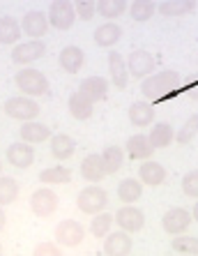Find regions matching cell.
Masks as SVG:
<instances>
[{
	"mask_svg": "<svg viewBox=\"0 0 198 256\" xmlns=\"http://www.w3.org/2000/svg\"><path fill=\"white\" fill-rule=\"evenodd\" d=\"M180 88V74L173 70H164L157 74H148L141 84V92L148 102H164Z\"/></svg>",
	"mask_w": 198,
	"mask_h": 256,
	"instance_id": "6da1fadb",
	"label": "cell"
},
{
	"mask_svg": "<svg viewBox=\"0 0 198 256\" xmlns=\"http://www.w3.org/2000/svg\"><path fill=\"white\" fill-rule=\"evenodd\" d=\"M108 206V192L104 187H99L97 182H88V187L78 192V198H76V208L81 210L83 214H97L106 210Z\"/></svg>",
	"mask_w": 198,
	"mask_h": 256,
	"instance_id": "7a4b0ae2",
	"label": "cell"
},
{
	"mask_svg": "<svg viewBox=\"0 0 198 256\" xmlns=\"http://www.w3.org/2000/svg\"><path fill=\"white\" fill-rule=\"evenodd\" d=\"M14 84L28 97H39V95H46L48 92V78L44 76L39 70H35V67L18 70L16 76H14Z\"/></svg>",
	"mask_w": 198,
	"mask_h": 256,
	"instance_id": "3957f363",
	"label": "cell"
},
{
	"mask_svg": "<svg viewBox=\"0 0 198 256\" xmlns=\"http://www.w3.org/2000/svg\"><path fill=\"white\" fill-rule=\"evenodd\" d=\"M5 116L12 120H18V122H25V120H35L39 116V104L35 100H30L28 95L21 97H9L5 102Z\"/></svg>",
	"mask_w": 198,
	"mask_h": 256,
	"instance_id": "277c9868",
	"label": "cell"
},
{
	"mask_svg": "<svg viewBox=\"0 0 198 256\" xmlns=\"http://www.w3.org/2000/svg\"><path fill=\"white\" fill-rule=\"evenodd\" d=\"M48 24L53 26L55 30H69L76 21V10H74L72 0H53L48 7Z\"/></svg>",
	"mask_w": 198,
	"mask_h": 256,
	"instance_id": "5b68a950",
	"label": "cell"
},
{
	"mask_svg": "<svg viewBox=\"0 0 198 256\" xmlns=\"http://www.w3.org/2000/svg\"><path fill=\"white\" fill-rule=\"evenodd\" d=\"M113 222L122 231L138 233V231H143V226H145V214H143V210L136 208L134 203H122V208L115 212Z\"/></svg>",
	"mask_w": 198,
	"mask_h": 256,
	"instance_id": "8992f818",
	"label": "cell"
},
{
	"mask_svg": "<svg viewBox=\"0 0 198 256\" xmlns=\"http://www.w3.org/2000/svg\"><path fill=\"white\" fill-rule=\"evenodd\" d=\"M46 54V44L42 40H28V42H18L12 48V62L16 65H32L35 60H39Z\"/></svg>",
	"mask_w": 198,
	"mask_h": 256,
	"instance_id": "52a82bcc",
	"label": "cell"
},
{
	"mask_svg": "<svg viewBox=\"0 0 198 256\" xmlns=\"http://www.w3.org/2000/svg\"><path fill=\"white\" fill-rule=\"evenodd\" d=\"M189 224H192V210L180 208V206L166 210L164 217H162V228L168 233V236H180V233H187Z\"/></svg>",
	"mask_w": 198,
	"mask_h": 256,
	"instance_id": "ba28073f",
	"label": "cell"
},
{
	"mask_svg": "<svg viewBox=\"0 0 198 256\" xmlns=\"http://www.w3.org/2000/svg\"><path fill=\"white\" fill-rule=\"evenodd\" d=\"M58 194L53 190H48V187H39V190L32 192L30 196V210L37 214V217H51V214L58 210Z\"/></svg>",
	"mask_w": 198,
	"mask_h": 256,
	"instance_id": "9c48e42d",
	"label": "cell"
},
{
	"mask_svg": "<svg viewBox=\"0 0 198 256\" xmlns=\"http://www.w3.org/2000/svg\"><path fill=\"white\" fill-rule=\"evenodd\" d=\"M85 238V228L83 224H78L74 220H62L55 226V242L62 247H78Z\"/></svg>",
	"mask_w": 198,
	"mask_h": 256,
	"instance_id": "30bf717a",
	"label": "cell"
},
{
	"mask_svg": "<svg viewBox=\"0 0 198 256\" xmlns=\"http://www.w3.org/2000/svg\"><path fill=\"white\" fill-rule=\"evenodd\" d=\"M157 67V60L152 54H148L145 48H136V51H132L129 54V58H127V70H129V74L136 78H145L148 74H152Z\"/></svg>",
	"mask_w": 198,
	"mask_h": 256,
	"instance_id": "8fae6325",
	"label": "cell"
},
{
	"mask_svg": "<svg viewBox=\"0 0 198 256\" xmlns=\"http://www.w3.org/2000/svg\"><path fill=\"white\" fill-rule=\"evenodd\" d=\"M132 233L127 231H108L104 236V256H129L132 252Z\"/></svg>",
	"mask_w": 198,
	"mask_h": 256,
	"instance_id": "7c38bea8",
	"label": "cell"
},
{
	"mask_svg": "<svg viewBox=\"0 0 198 256\" xmlns=\"http://www.w3.org/2000/svg\"><path fill=\"white\" fill-rule=\"evenodd\" d=\"M48 16L39 10H30V12H25V16L21 18V30H23L28 37L32 40H42L44 35L48 32Z\"/></svg>",
	"mask_w": 198,
	"mask_h": 256,
	"instance_id": "4fadbf2b",
	"label": "cell"
},
{
	"mask_svg": "<svg viewBox=\"0 0 198 256\" xmlns=\"http://www.w3.org/2000/svg\"><path fill=\"white\" fill-rule=\"evenodd\" d=\"M5 155H7V162H9L14 168H28V166H32V162H35V148L25 141H16L7 148Z\"/></svg>",
	"mask_w": 198,
	"mask_h": 256,
	"instance_id": "5bb4252c",
	"label": "cell"
},
{
	"mask_svg": "<svg viewBox=\"0 0 198 256\" xmlns=\"http://www.w3.org/2000/svg\"><path fill=\"white\" fill-rule=\"evenodd\" d=\"M18 138L30 146H39V143H46L51 138V130L44 122H37V120H25L21 130H18Z\"/></svg>",
	"mask_w": 198,
	"mask_h": 256,
	"instance_id": "9a60e30c",
	"label": "cell"
},
{
	"mask_svg": "<svg viewBox=\"0 0 198 256\" xmlns=\"http://www.w3.org/2000/svg\"><path fill=\"white\" fill-rule=\"evenodd\" d=\"M138 180L143 182V187H159L166 180V168L155 160H143L138 166Z\"/></svg>",
	"mask_w": 198,
	"mask_h": 256,
	"instance_id": "2e32d148",
	"label": "cell"
},
{
	"mask_svg": "<svg viewBox=\"0 0 198 256\" xmlns=\"http://www.w3.org/2000/svg\"><path fill=\"white\" fill-rule=\"evenodd\" d=\"M108 72H111V84L118 90H125L129 84V70H127V60L118 51L108 54Z\"/></svg>",
	"mask_w": 198,
	"mask_h": 256,
	"instance_id": "e0dca14e",
	"label": "cell"
},
{
	"mask_svg": "<svg viewBox=\"0 0 198 256\" xmlns=\"http://www.w3.org/2000/svg\"><path fill=\"white\" fill-rule=\"evenodd\" d=\"M127 116H129V122H132L134 127H138V130L152 125V122H155V108H152V102H143V100L134 102L132 106H129V114Z\"/></svg>",
	"mask_w": 198,
	"mask_h": 256,
	"instance_id": "ac0fdd59",
	"label": "cell"
},
{
	"mask_svg": "<svg viewBox=\"0 0 198 256\" xmlns=\"http://www.w3.org/2000/svg\"><path fill=\"white\" fill-rule=\"evenodd\" d=\"M58 62H60V67L67 72V74H78V72H81V67H83V62H85L83 48L69 44V46H65L60 51V56H58Z\"/></svg>",
	"mask_w": 198,
	"mask_h": 256,
	"instance_id": "d6986e66",
	"label": "cell"
},
{
	"mask_svg": "<svg viewBox=\"0 0 198 256\" xmlns=\"http://www.w3.org/2000/svg\"><path fill=\"white\" fill-rule=\"evenodd\" d=\"M152 152H155V148L150 146L145 134H134L125 143V155H129V160H150Z\"/></svg>",
	"mask_w": 198,
	"mask_h": 256,
	"instance_id": "ffe728a7",
	"label": "cell"
},
{
	"mask_svg": "<svg viewBox=\"0 0 198 256\" xmlns=\"http://www.w3.org/2000/svg\"><path fill=\"white\" fill-rule=\"evenodd\" d=\"M108 173H106V168H104L102 155L83 157V162H81V178H83L85 182H102Z\"/></svg>",
	"mask_w": 198,
	"mask_h": 256,
	"instance_id": "44dd1931",
	"label": "cell"
},
{
	"mask_svg": "<svg viewBox=\"0 0 198 256\" xmlns=\"http://www.w3.org/2000/svg\"><path fill=\"white\" fill-rule=\"evenodd\" d=\"M67 108H69V114H72L74 120H88L95 114V102H90L88 97L81 95L76 90V92H72L69 100H67Z\"/></svg>",
	"mask_w": 198,
	"mask_h": 256,
	"instance_id": "7402d4cb",
	"label": "cell"
},
{
	"mask_svg": "<svg viewBox=\"0 0 198 256\" xmlns=\"http://www.w3.org/2000/svg\"><path fill=\"white\" fill-rule=\"evenodd\" d=\"M78 92L85 95L90 102H102L108 92V81L104 76H88L81 81L78 86Z\"/></svg>",
	"mask_w": 198,
	"mask_h": 256,
	"instance_id": "603a6c76",
	"label": "cell"
},
{
	"mask_svg": "<svg viewBox=\"0 0 198 256\" xmlns=\"http://www.w3.org/2000/svg\"><path fill=\"white\" fill-rule=\"evenodd\" d=\"M148 141H150V146L155 150L159 148H168L171 143H175V130L168 122H152V130L150 134H148Z\"/></svg>",
	"mask_w": 198,
	"mask_h": 256,
	"instance_id": "cb8c5ba5",
	"label": "cell"
},
{
	"mask_svg": "<svg viewBox=\"0 0 198 256\" xmlns=\"http://www.w3.org/2000/svg\"><path fill=\"white\" fill-rule=\"evenodd\" d=\"M51 155L55 157V160H69V157H74V150H76V143H74V138L69 136V134H51Z\"/></svg>",
	"mask_w": 198,
	"mask_h": 256,
	"instance_id": "d4e9b609",
	"label": "cell"
},
{
	"mask_svg": "<svg viewBox=\"0 0 198 256\" xmlns=\"http://www.w3.org/2000/svg\"><path fill=\"white\" fill-rule=\"evenodd\" d=\"M120 37H122V30L113 21H106V24H102L95 30V44L102 48H111L113 44L120 42Z\"/></svg>",
	"mask_w": 198,
	"mask_h": 256,
	"instance_id": "484cf974",
	"label": "cell"
},
{
	"mask_svg": "<svg viewBox=\"0 0 198 256\" xmlns=\"http://www.w3.org/2000/svg\"><path fill=\"white\" fill-rule=\"evenodd\" d=\"M196 10V0H166L162 5H157V12L162 16H185Z\"/></svg>",
	"mask_w": 198,
	"mask_h": 256,
	"instance_id": "4316f807",
	"label": "cell"
},
{
	"mask_svg": "<svg viewBox=\"0 0 198 256\" xmlns=\"http://www.w3.org/2000/svg\"><path fill=\"white\" fill-rule=\"evenodd\" d=\"M143 196V182L138 178H125L118 185V198L122 203H136L138 198Z\"/></svg>",
	"mask_w": 198,
	"mask_h": 256,
	"instance_id": "83f0119b",
	"label": "cell"
},
{
	"mask_svg": "<svg viewBox=\"0 0 198 256\" xmlns=\"http://www.w3.org/2000/svg\"><path fill=\"white\" fill-rule=\"evenodd\" d=\"M21 32V24L14 16H0V44H16Z\"/></svg>",
	"mask_w": 198,
	"mask_h": 256,
	"instance_id": "f1b7e54d",
	"label": "cell"
},
{
	"mask_svg": "<svg viewBox=\"0 0 198 256\" xmlns=\"http://www.w3.org/2000/svg\"><path fill=\"white\" fill-rule=\"evenodd\" d=\"M102 162H104V168L106 173H118L122 168V162H125V148L120 146H106L102 152Z\"/></svg>",
	"mask_w": 198,
	"mask_h": 256,
	"instance_id": "f546056e",
	"label": "cell"
},
{
	"mask_svg": "<svg viewBox=\"0 0 198 256\" xmlns=\"http://www.w3.org/2000/svg\"><path fill=\"white\" fill-rule=\"evenodd\" d=\"M157 14V2L155 0H134L132 5H129V16L138 24H145V21H150L152 16Z\"/></svg>",
	"mask_w": 198,
	"mask_h": 256,
	"instance_id": "4dcf8cb0",
	"label": "cell"
},
{
	"mask_svg": "<svg viewBox=\"0 0 198 256\" xmlns=\"http://www.w3.org/2000/svg\"><path fill=\"white\" fill-rule=\"evenodd\" d=\"M69 180H72V171L67 166H48L39 173L42 185H67Z\"/></svg>",
	"mask_w": 198,
	"mask_h": 256,
	"instance_id": "1f68e13d",
	"label": "cell"
},
{
	"mask_svg": "<svg viewBox=\"0 0 198 256\" xmlns=\"http://www.w3.org/2000/svg\"><path fill=\"white\" fill-rule=\"evenodd\" d=\"M127 0H97V14H102L106 21L122 16L127 12Z\"/></svg>",
	"mask_w": 198,
	"mask_h": 256,
	"instance_id": "d6a6232c",
	"label": "cell"
},
{
	"mask_svg": "<svg viewBox=\"0 0 198 256\" xmlns=\"http://www.w3.org/2000/svg\"><path fill=\"white\" fill-rule=\"evenodd\" d=\"M171 250H175L178 254H187V256H198V238L196 236H173V242H171Z\"/></svg>",
	"mask_w": 198,
	"mask_h": 256,
	"instance_id": "836d02e7",
	"label": "cell"
},
{
	"mask_svg": "<svg viewBox=\"0 0 198 256\" xmlns=\"http://www.w3.org/2000/svg\"><path fill=\"white\" fill-rule=\"evenodd\" d=\"M18 198V182L12 176H0V206H9Z\"/></svg>",
	"mask_w": 198,
	"mask_h": 256,
	"instance_id": "e575fe53",
	"label": "cell"
},
{
	"mask_svg": "<svg viewBox=\"0 0 198 256\" xmlns=\"http://www.w3.org/2000/svg\"><path fill=\"white\" fill-rule=\"evenodd\" d=\"M111 226H113V214L106 212V210H102V212L92 214V222H90V233L95 236V238H104L108 231H111Z\"/></svg>",
	"mask_w": 198,
	"mask_h": 256,
	"instance_id": "d590c367",
	"label": "cell"
},
{
	"mask_svg": "<svg viewBox=\"0 0 198 256\" xmlns=\"http://www.w3.org/2000/svg\"><path fill=\"white\" fill-rule=\"evenodd\" d=\"M198 136V114H194L192 118L185 120V125L175 132V141L182 143V146H189L194 138Z\"/></svg>",
	"mask_w": 198,
	"mask_h": 256,
	"instance_id": "8d00e7d4",
	"label": "cell"
},
{
	"mask_svg": "<svg viewBox=\"0 0 198 256\" xmlns=\"http://www.w3.org/2000/svg\"><path fill=\"white\" fill-rule=\"evenodd\" d=\"M74 10L81 21H92L97 14V0H74Z\"/></svg>",
	"mask_w": 198,
	"mask_h": 256,
	"instance_id": "74e56055",
	"label": "cell"
},
{
	"mask_svg": "<svg viewBox=\"0 0 198 256\" xmlns=\"http://www.w3.org/2000/svg\"><path fill=\"white\" fill-rule=\"evenodd\" d=\"M180 187H182V192H185V196L198 198V168L185 173V178H182Z\"/></svg>",
	"mask_w": 198,
	"mask_h": 256,
	"instance_id": "f35d334b",
	"label": "cell"
},
{
	"mask_svg": "<svg viewBox=\"0 0 198 256\" xmlns=\"http://www.w3.org/2000/svg\"><path fill=\"white\" fill-rule=\"evenodd\" d=\"M32 256H62V252L55 242H39L32 250Z\"/></svg>",
	"mask_w": 198,
	"mask_h": 256,
	"instance_id": "ab89813d",
	"label": "cell"
},
{
	"mask_svg": "<svg viewBox=\"0 0 198 256\" xmlns=\"http://www.w3.org/2000/svg\"><path fill=\"white\" fill-rule=\"evenodd\" d=\"M5 224H7V217H5V210H2V206H0V233H2Z\"/></svg>",
	"mask_w": 198,
	"mask_h": 256,
	"instance_id": "60d3db41",
	"label": "cell"
},
{
	"mask_svg": "<svg viewBox=\"0 0 198 256\" xmlns=\"http://www.w3.org/2000/svg\"><path fill=\"white\" fill-rule=\"evenodd\" d=\"M192 220L198 222V198H196V203H194V208H192Z\"/></svg>",
	"mask_w": 198,
	"mask_h": 256,
	"instance_id": "b9f144b4",
	"label": "cell"
},
{
	"mask_svg": "<svg viewBox=\"0 0 198 256\" xmlns=\"http://www.w3.org/2000/svg\"><path fill=\"white\" fill-rule=\"evenodd\" d=\"M0 256H2V244H0Z\"/></svg>",
	"mask_w": 198,
	"mask_h": 256,
	"instance_id": "7bdbcfd3",
	"label": "cell"
},
{
	"mask_svg": "<svg viewBox=\"0 0 198 256\" xmlns=\"http://www.w3.org/2000/svg\"><path fill=\"white\" fill-rule=\"evenodd\" d=\"M0 173H2V162H0Z\"/></svg>",
	"mask_w": 198,
	"mask_h": 256,
	"instance_id": "ee69618b",
	"label": "cell"
},
{
	"mask_svg": "<svg viewBox=\"0 0 198 256\" xmlns=\"http://www.w3.org/2000/svg\"><path fill=\"white\" fill-rule=\"evenodd\" d=\"M178 256H187V254H178Z\"/></svg>",
	"mask_w": 198,
	"mask_h": 256,
	"instance_id": "f6af8a7d",
	"label": "cell"
}]
</instances>
